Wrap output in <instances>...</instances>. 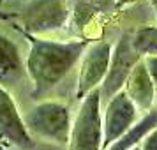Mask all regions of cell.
Masks as SVG:
<instances>
[{
	"label": "cell",
	"mask_w": 157,
	"mask_h": 150,
	"mask_svg": "<svg viewBox=\"0 0 157 150\" xmlns=\"http://www.w3.org/2000/svg\"><path fill=\"white\" fill-rule=\"evenodd\" d=\"M30 50L25 58L27 76L32 81V97L41 99L51 92L79 64L88 41H55L43 36H29Z\"/></svg>",
	"instance_id": "obj_1"
},
{
	"label": "cell",
	"mask_w": 157,
	"mask_h": 150,
	"mask_svg": "<svg viewBox=\"0 0 157 150\" xmlns=\"http://www.w3.org/2000/svg\"><path fill=\"white\" fill-rule=\"evenodd\" d=\"M27 131L32 138L67 145L72 120L69 106L62 101H41L23 115Z\"/></svg>",
	"instance_id": "obj_2"
},
{
	"label": "cell",
	"mask_w": 157,
	"mask_h": 150,
	"mask_svg": "<svg viewBox=\"0 0 157 150\" xmlns=\"http://www.w3.org/2000/svg\"><path fill=\"white\" fill-rule=\"evenodd\" d=\"M101 102V88H94L81 101V106L72 120L67 150H102Z\"/></svg>",
	"instance_id": "obj_3"
},
{
	"label": "cell",
	"mask_w": 157,
	"mask_h": 150,
	"mask_svg": "<svg viewBox=\"0 0 157 150\" xmlns=\"http://www.w3.org/2000/svg\"><path fill=\"white\" fill-rule=\"evenodd\" d=\"M69 14L71 11L65 0H34L18 16L25 34L44 36L64 29Z\"/></svg>",
	"instance_id": "obj_4"
},
{
	"label": "cell",
	"mask_w": 157,
	"mask_h": 150,
	"mask_svg": "<svg viewBox=\"0 0 157 150\" xmlns=\"http://www.w3.org/2000/svg\"><path fill=\"white\" fill-rule=\"evenodd\" d=\"M141 55L132 46V32H124L111 51V60L108 67V74L101 83V97L109 101L117 92H120L125 79L134 69V65L141 60Z\"/></svg>",
	"instance_id": "obj_5"
},
{
	"label": "cell",
	"mask_w": 157,
	"mask_h": 150,
	"mask_svg": "<svg viewBox=\"0 0 157 150\" xmlns=\"http://www.w3.org/2000/svg\"><path fill=\"white\" fill-rule=\"evenodd\" d=\"M113 46L108 41H97L86 46L79 60L78 83H76V99L83 101L94 88H99L104 81L111 60Z\"/></svg>",
	"instance_id": "obj_6"
},
{
	"label": "cell",
	"mask_w": 157,
	"mask_h": 150,
	"mask_svg": "<svg viewBox=\"0 0 157 150\" xmlns=\"http://www.w3.org/2000/svg\"><path fill=\"white\" fill-rule=\"evenodd\" d=\"M140 118V110L122 88L106 102L102 111V150L115 143Z\"/></svg>",
	"instance_id": "obj_7"
},
{
	"label": "cell",
	"mask_w": 157,
	"mask_h": 150,
	"mask_svg": "<svg viewBox=\"0 0 157 150\" xmlns=\"http://www.w3.org/2000/svg\"><path fill=\"white\" fill-rule=\"evenodd\" d=\"M0 136L20 148L34 147V138L27 131L23 115L20 113L11 94L2 85H0Z\"/></svg>",
	"instance_id": "obj_8"
},
{
	"label": "cell",
	"mask_w": 157,
	"mask_h": 150,
	"mask_svg": "<svg viewBox=\"0 0 157 150\" xmlns=\"http://www.w3.org/2000/svg\"><path fill=\"white\" fill-rule=\"evenodd\" d=\"M155 83L141 58L127 76L124 90L129 95V99L136 104V108L140 110V113H147L155 104Z\"/></svg>",
	"instance_id": "obj_9"
},
{
	"label": "cell",
	"mask_w": 157,
	"mask_h": 150,
	"mask_svg": "<svg viewBox=\"0 0 157 150\" xmlns=\"http://www.w3.org/2000/svg\"><path fill=\"white\" fill-rule=\"evenodd\" d=\"M25 76L27 67L18 44L7 36L0 34V85L13 87Z\"/></svg>",
	"instance_id": "obj_10"
},
{
	"label": "cell",
	"mask_w": 157,
	"mask_h": 150,
	"mask_svg": "<svg viewBox=\"0 0 157 150\" xmlns=\"http://www.w3.org/2000/svg\"><path fill=\"white\" fill-rule=\"evenodd\" d=\"M155 127H157V108H152L150 111L143 113L141 118H138L134 122V125L129 131H125L106 150H131L132 147L141 145V141L148 136V133H152Z\"/></svg>",
	"instance_id": "obj_11"
},
{
	"label": "cell",
	"mask_w": 157,
	"mask_h": 150,
	"mask_svg": "<svg viewBox=\"0 0 157 150\" xmlns=\"http://www.w3.org/2000/svg\"><path fill=\"white\" fill-rule=\"evenodd\" d=\"M132 46L141 57H157V27L147 25L132 32Z\"/></svg>",
	"instance_id": "obj_12"
},
{
	"label": "cell",
	"mask_w": 157,
	"mask_h": 150,
	"mask_svg": "<svg viewBox=\"0 0 157 150\" xmlns=\"http://www.w3.org/2000/svg\"><path fill=\"white\" fill-rule=\"evenodd\" d=\"M140 150H157V127L152 133H148V136L141 141Z\"/></svg>",
	"instance_id": "obj_13"
},
{
	"label": "cell",
	"mask_w": 157,
	"mask_h": 150,
	"mask_svg": "<svg viewBox=\"0 0 157 150\" xmlns=\"http://www.w3.org/2000/svg\"><path fill=\"white\" fill-rule=\"evenodd\" d=\"M143 62H145V65H147V69H148V72H150V76H152V79H154V83H155V87H157V57H154V55L143 57Z\"/></svg>",
	"instance_id": "obj_14"
},
{
	"label": "cell",
	"mask_w": 157,
	"mask_h": 150,
	"mask_svg": "<svg viewBox=\"0 0 157 150\" xmlns=\"http://www.w3.org/2000/svg\"><path fill=\"white\" fill-rule=\"evenodd\" d=\"M16 14H13V13H6V11H2L0 9V21H6V20H11V18H14Z\"/></svg>",
	"instance_id": "obj_15"
},
{
	"label": "cell",
	"mask_w": 157,
	"mask_h": 150,
	"mask_svg": "<svg viewBox=\"0 0 157 150\" xmlns=\"http://www.w3.org/2000/svg\"><path fill=\"white\" fill-rule=\"evenodd\" d=\"M148 2H150V6H152L154 13H155V16H157V0H148Z\"/></svg>",
	"instance_id": "obj_16"
},
{
	"label": "cell",
	"mask_w": 157,
	"mask_h": 150,
	"mask_svg": "<svg viewBox=\"0 0 157 150\" xmlns=\"http://www.w3.org/2000/svg\"><path fill=\"white\" fill-rule=\"evenodd\" d=\"M131 150H140V145H138V147H132Z\"/></svg>",
	"instance_id": "obj_17"
}]
</instances>
